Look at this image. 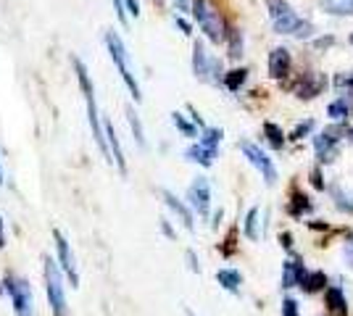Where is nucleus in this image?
Segmentation results:
<instances>
[{
    "label": "nucleus",
    "instance_id": "nucleus-47",
    "mask_svg": "<svg viewBox=\"0 0 353 316\" xmlns=\"http://www.w3.org/2000/svg\"><path fill=\"white\" fill-rule=\"evenodd\" d=\"M351 137H353V127H351Z\"/></svg>",
    "mask_w": 353,
    "mask_h": 316
},
{
    "label": "nucleus",
    "instance_id": "nucleus-36",
    "mask_svg": "<svg viewBox=\"0 0 353 316\" xmlns=\"http://www.w3.org/2000/svg\"><path fill=\"white\" fill-rule=\"evenodd\" d=\"M311 177H314V187H316V190H324V182H322V171H319V169H314V174H311Z\"/></svg>",
    "mask_w": 353,
    "mask_h": 316
},
{
    "label": "nucleus",
    "instance_id": "nucleus-44",
    "mask_svg": "<svg viewBox=\"0 0 353 316\" xmlns=\"http://www.w3.org/2000/svg\"><path fill=\"white\" fill-rule=\"evenodd\" d=\"M0 187H3V169H0Z\"/></svg>",
    "mask_w": 353,
    "mask_h": 316
},
{
    "label": "nucleus",
    "instance_id": "nucleus-9",
    "mask_svg": "<svg viewBox=\"0 0 353 316\" xmlns=\"http://www.w3.org/2000/svg\"><path fill=\"white\" fill-rule=\"evenodd\" d=\"M188 200H190V209L206 219L208 211H211V185L206 177L192 180V185L188 187Z\"/></svg>",
    "mask_w": 353,
    "mask_h": 316
},
{
    "label": "nucleus",
    "instance_id": "nucleus-7",
    "mask_svg": "<svg viewBox=\"0 0 353 316\" xmlns=\"http://www.w3.org/2000/svg\"><path fill=\"white\" fill-rule=\"evenodd\" d=\"M240 151H243V156L248 158L250 164L259 169V174L264 177L266 185H274V182H277V169H274L272 158H269L259 145H253V143H248V140H243V143H240Z\"/></svg>",
    "mask_w": 353,
    "mask_h": 316
},
{
    "label": "nucleus",
    "instance_id": "nucleus-18",
    "mask_svg": "<svg viewBox=\"0 0 353 316\" xmlns=\"http://www.w3.org/2000/svg\"><path fill=\"white\" fill-rule=\"evenodd\" d=\"M216 282H219L224 290H230V293H240V282H243V277H240V271L235 269H219L216 271Z\"/></svg>",
    "mask_w": 353,
    "mask_h": 316
},
{
    "label": "nucleus",
    "instance_id": "nucleus-33",
    "mask_svg": "<svg viewBox=\"0 0 353 316\" xmlns=\"http://www.w3.org/2000/svg\"><path fill=\"white\" fill-rule=\"evenodd\" d=\"M311 129H314V121L309 119V121H303V124H301V127H298V129H295L290 137H293V140H301V137L306 135V132H311Z\"/></svg>",
    "mask_w": 353,
    "mask_h": 316
},
{
    "label": "nucleus",
    "instance_id": "nucleus-20",
    "mask_svg": "<svg viewBox=\"0 0 353 316\" xmlns=\"http://www.w3.org/2000/svg\"><path fill=\"white\" fill-rule=\"evenodd\" d=\"M324 285H327L324 271H311V274H303V280H301V290L303 293H319Z\"/></svg>",
    "mask_w": 353,
    "mask_h": 316
},
{
    "label": "nucleus",
    "instance_id": "nucleus-6",
    "mask_svg": "<svg viewBox=\"0 0 353 316\" xmlns=\"http://www.w3.org/2000/svg\"><path fill=\"white\" fill-rule=\"evenodd\" d=\"M266 6H269V16H272V24H274L277 34H295L298 27L303 24L285 0H266Z\"/></svg>",
    "mask_w": 353,
    "mask_h": 316
},
{
    "label": "nucleus",
    "instance_id": "nucleus-22",
    "mask_svg": "<svg viewBox=\"0 0 353 316\" xmlns=\"http://www.w3.org/2000/svg\"><path fill=\"white\" fill-rule=\"evenodd\" d=\"M245 79H248V72H245V69H232V72H227V74H224V87L235 92L245 85Z\"/></svg>",
    "mask_w": 353,
    "mask_h": 316
},
{
    "label": "nucleus",
    "instance_id": "nucleus-11",
    "mask_svg": "<svg viewBox=\"0 0 353 316\" xmlns=\"http://www.w3.org/2000/svg\"><path fill=\"white\" fill-rule=\"evenodd\" d=\"M103 132H105L108 153H111V164H117L119 174H127V158H124V151H121V143H119V135H117V129H114V121L111 119L103 121Z\"/></svg>",
    "mask_w": 353,
    "mask_h": 316
},
{
    "label": "nucleus",
    "instance_id": "nucleus-42",
    "mask_svg": "<svg viewBox=\"0 0 353 316\" xmlns=\"http://www.w3.org/2000/svg\"><path fill=\"white\" fill-rule=\"evenodd\" d=\"M345 256H348V264H351V269H353V242L345 248Z\"/></svg>",
    "mask_w": 353,
    "mask_h": 316
},
{
    "label": "nucleus",
    "instance_id": "nucleus-19",
    "mask_svg": "<svg viewBox=\"0 0 353 316\" xmlns=\"http://www.w3.org/2000/svg\"><path fill=\"white\" fill-rule=\"evenodd\" d=\"M322 11L332 16H351L353 14V0H319Z\"/></svg>",
    "mask_w": 353,
    "mask_h": 316
},
{
    "label": "nucleus",
    "instance_id": "nucleus-16",
    "mask_svg": "<svg viewBox=\"0 0 353 316\" xmlns=\"http://www.w3.org/2000/svg\"><path fill=\"white\" fill-rule=\"evenodd\" d=\"M185 158H188V161H192V164L211 166V164H214V158H216V153L208 151L206 145H201V143H195V145H190V148L185 151Z\"/></svg>",
    "mask_w": 353,
    "mask_h": 316
},
{
    "label": "nucleus",
    "instance_id": "nucleus-23",
    "mask_svg": "<svg viewBox=\"0 0 353 316\" xmlns=\"http://www.w3.org/2000/svg\"><path fill=\"white\" fill-rule=\"evenodd\" d=\"M201 145H206L208 151L219 153V143H221V129H214V127H206L203 129V137L198 140Z\"/></svg>",
    "mask_w": 353,
    "mask_h": 316
},
{
    "label": "nucleus",
    "instance_id": "nucleus-4",
    "mask_svg": "<svg viewBox=\"0 0 353 316\" xmlns=\"http://www.w3.org/2000/svg\"><path fill=\"white\" fill-rule=\"evenodd\" d=\"M3 287H6V293L11 298L16 316H34V295H32V287L27 280H21L16 274H6Z\"/></svg>",
    "mask_w": 353,
    "mask_h": 316
},
{
    "label": "nucleus",
    "instance_id": "nucleus-27",
    "mask_svg": "<svg viewBox=\"0 0 353 316\" xmlns=\"http://www.w3.org/2000/svg\"><path fill=\"white\" fill-rule=\"evenodd\" d=\"M256 222H259V209H250L245 216V235L250 240H259V232H256Z\"/></svg>",
    "mask_w": 353,
    "mask_h": 316
},
{
    "label": "nucleus",
    "instance_id": "nucleus-13",
    "mask_svg": "<svg viewBox=\"0 0 353 316\" xmlns=\"http://www.w3.org/2000/svg\"><path fill=\"white\" fill-rule=\"evenodd\" d=\"M288 72H290V53L285 48H274L269 53V74L274 79H282V76H288Z\"/></svg>",
    "mask_w": 353,
    "mask_h": 316
},
{
    "label": "nucleus",
    "instance_id": "nucleus-31",
    "mask_svg": "<svg viewBox=\"0 0 353 316\" xmlns=\"http://www.w3.org/2000/svg\"><path fill=\"white\" fill-rule=\"evenodd\" d=\"M114 11H117L119 21H121V27H127L130 16H127V6H124V0H114Z\"/></svg>",
    "mask_w": 353,
    "mask_h": 316
},
{
    "label": "nucleus",
    "instance_id": "nucleus-30",
    "mask_svg": "<svg viewBox=\"0 0 353 316\" xmlns=\"http://www.w3.org/2000/svg\"><path fill=\"white\" fill-rule=\"evenodd\" d=\"M306 209H311V203L301 196V193H295V196H293V209H290V211H293V216H301Z\"/></svg>",
    "mask_w": 353,
    "mask_h": 316
},
{
    "label": "nucleus",
    "instance_id": "nucleus-17",
    "mask_svg": "<svg viewBox=\"0 0 353 316\" xmlns=\"http://www.w3.org/2000/svg\"><path fill=\"white\" fill-rule=\"evenodd\" d=\"M327 308L335 316H348V303H345V295L340 287H330L327 290Z\"/></svg>",
    "mask_w": 353,
    "mask_h": 316
},
{
    "label": "nucleus",
    "instance_id": "nucleus-43",
    "mask_svg": "<svg viewBox=\"0 0 353 316\" xmlns=\"http://www.w3.org/2000/svg\"><path fill=\"white\" fill-rule=\"evenodd\" d=\"M280 240H282V245H285V248H290V242H293V238H290V235H282Z\"/></svg>",
    "mask_w": 353,
    "mask_h": 316
},
{
    "label": "nucleus",
    "instance_id": "nucleus-1",
    "mask_svg": "<svg viewBox=\"0 0 353 316\" xmlns=\"http://www.w3.org/2000/svg\"><path fill=\"white\" fill-rule=\"evenodd\" d=\"M103 40H105V48H108V56H111L119 76H121V82L127 85V90H130V95L134 98V103H140V101H143V92H140V85H137L132 69H130V53H127V48H124V43H121L119 32L108 30L103 34Z\"/></svg>",
    "mask_w": 353,
    "mask_h": 316
},
{
    "label": "nucleus",
    "instance_id": "nucleus-45",
    "mask_svg": "<svg viewBox=\"0 0 353 316\" xmlns=\"http://www.w3.org/2000/svg\"><path fill=\"white\" fill-rule=\"evenodd\" d=\"M348 85H351V87H353V76H351V79H348Z\"/></svg>",
    "mask_w": 353,
    "mask_h": 316
},
{
    "label": "nucleus",
    "instance_id": "nucleus-32",
    "mask_svg": "<svg viewBox=\"0 0 353 316\" xmlns=\"http://www.w3.org/2000/svg\"><path fill=\"white\" fill-rule=\"evenodd\" d=\"M282 316H298V303L293 298H285L282 301Z\"/></svg>",
    "mask_w": 353,
    "mask_h": 316
},
{
    "label": "nucleus",
    "instance_id": "nucleus-12",
    "mask_svg": "<svg viewBox=\"0 0 353 316\" xmlns=\"http://www.w3.org/2000/svg\"><path fill=\"white\" fill-rule=\"evenodd\" d=\"M161 198H163V203L174 211V216H179V222L185 224V229L192 232V229H195V222H192V211L188 209V203H182V200H179L174 193H169V190H161Z\"/></svg>",
    "mask_w": 353,
    "mask_h": 316
},
{
    "label": "nucleus",
    "instance_id": "nucleus-5",
    "mask_svg": "<svg viewBox=\"0 0 353 316\" xmlns=\"http://www.w3.org/2000/svg\"><path fill=\"white\" fill-rule=\"evenodd\" d=\"M192 72L201 82H211V85H224V74H221V63L216 59H211L206 53V48L201 40H195L192 45Z\"/></svg>",
    "mask_w": 353,
    "mask_h": 316
},
{
    "label": "nucleus",
    "instance_id": "nucleus-29",
    "mask_svg": "<svg viewBox=\"0 0 353 316\" xmlns=\"http://www.w3.org/2000/svg\"><path fill=\"white\" fill-rule=\"evenodd\" d=\"M327 114L332 116V119H345V114H348V103L345 101H338V103H332L327 108Z\"/></svg>",
    "mask_w": 353,
    "mask_h": 316
},
{
    "label": "nucleus",
    "instance_id": "nucleus-3",
    "mask_svg": "<svg viewBox=\"0 0 353 316\" xmlns=\"http://www.w3.org/2000/svg\"><path fill=\"white\" fill-rule=\"evenodd\" d=\"M192 16H195V21H198V27L203 30L211 43H221L224 37H227V32H224V21H221L219 11L211 6V0H192Z\"/></svg>",
    "mask_w": 353,
    "mask_h": 316
},
{
    "label": "nucleus",
    "instance_id": "nucleus-34",
    "mask_svg": "<svg viewBox=\"0 0 353 316\" xmlns=\"http://www.w3.org/2000/svg\"><path fill=\"white\" fill-rule=\"evenodd\" d=\"M124 6H127V14L130 16H140V6H137V0H124Z\"/></svg>",
    "mask_w": 353,
    "mask_h": 316
},
{
    "label": "nucleus",
    "instance_id": "nucleus-46",
    "mask_svg": "<svg viewBox=\"0 0 353 316\" xmlns=\"http://www.w3.org/2000/svg\"><path fill=\"white\" fill-rule=\"evenodd\" d=\"M351 45H353V34H351Z\"/></svg>",
    "mask_w": 353,
    "mask_h": 316
},
{
    "label": "nucleus",
    "instance_id": "nucleus-35",
    "mask_svg": "<svg viewBox=\"0 0 353 316\" xmlns=\"http://www.w3.org/2000/svg\"><path fill=\"white\" fill-rule=\"evenodd\" d=\"M311 32H314V27H311V24H306V21H303V24L298 27V32H295V37H301V40H303V37H311Z\"/></svg>",
    "mask_w": 353,
    "mask_h": 316
},
{
    "label": "nucleus",
    "instance_id": "nucleus-40",
    "mask_svg": "<svg viewBox=\"0 0 353 316\" xmlns=\"http://www.w3.org/2000/svg\"><path fill=\"white\" fill-rule=\"evenodd\" d=\"M0 248H6V224H3V216H0Z\"/></svg>",
    "mask_w": 353,
    "mask_h": 316
},
{
    "label": "nucleus",
    "instance_id": "nucleus-15",
    "mask_svg": "<svg viewBox=\"0 0 353 316\" xmlns=\"http://www.w3.org/2000/svg\"><path fill=\"white\" fill-rule=\"evenodd\" d=\"M303 274H306V271L301 266V261H285V266H282V287L288 290V287L301 285Z\"/></svg>",
    "mask_w": 353,
    "mask_h": 316
},
{
    "label": "nucleus",
    "instance_id": "nucleus-10",
    "mask_svg": "<svg viewBox=\"0 0 353 316\" xmlns=\"http://www.w3.org/2000/svg\"><path fill=\"white\" fill-rule=\"evenodd\" d=\"M324 85H327V79H324L319 72H306V74L295 82L293 90L301 101H311V98H316V95L324 90Z\"/></svg>",
    "mask_w": 353,
    "mask_h": 316
},
{
    "label": "nucleus",
    "instance_id": "nucleus-41",
    "mask_svg": "<svg viewBox=\"0 0 353 316\" xmlns=\"http://www.w3.org/2000/svg\"><path fill=\"white\" fill-rule=\"evenodd\" d=\"M161 229L169 235V238H174V232H172V227H169V222H166V219H161Z\"/></svg>",
    "mask_w": 353,
    "mask_h": 316
},
{
    "label": "nucleus",
    "instance_id": "nucleus-25",
    "mask_svg": "<svg viewBox=\"0 0 353 316\" xmlns=\"http://www.w3.org/2000/svg\"><path fill=\"white\" fill-rule=\"evenodd\" d=\"M264 135L269 137V143H272V148H277L280 151L282 145H285V135H282V129L277 124H272V121H266L264 124Z\"/></svg>",
    "mask_w": 353,
    "mask_h": 316
},
{
    "label": "nucleus",
    "instance_id": "nucleus-8",
    "mask_svg": "<svg viewBox=\"0 0 353 316\" xmlns=\"http://www.w3.org/2000/svg\"><path fill=\"white\" fill-rule=\"evenodd\" d=\"M53 240H56V251H59V266L61 271L66 274V280L72 282V287H79V271H77V258H74V251L69 240L61 235L59 229L53 232Z\"/></svg>",
    "mask_w": 353,
    "mask_h": 316
},
{
    "label": "nucleus",
    "instance_id": "nucleus-24",
    "mask_svg": "<svg viewBox=\"0 0 353 316\" xmlns=\"http://www.w3.org/2000/svg\"><path fill=\"white\" fill-rule=\"evenodd\" d=\"M227 43H230V53H227V56L232 61H237L243 56V34L237 30H230L227 32Z\"/></svg>",
    "mask_w": 353,
    "mask_h": 316
},
{
    "label": "nucleus",
    "instance_id": "nucleus-37",
    "mask_svg": "<svg viewBox=\"0 0 353 316\" xmlns=\"http://www.w3.org/2000/svg\"><path fill=\"white\" fill-rule=\"evenodd\" d=\"M174 21H176V27L185 32V34H190V24H188V21H185L182 16H174Z\"/></svg>",
    "mask_w": 353,
    "mask_h": 316
},
{
    "label": "nucleus",
    "instance_id": "nucleus-2",
    "mask_svg": "<svg viewBox=\"0 0 353 316\" xmlns=\"http://www.w3.org/2000/svg\"><path fill=\"white\" fill-rule=\"evenodd\" d=\"M43 277H45V295H48V303H50L53 316H69V303H66V293H63V277H61L59 261L45 256Z\"/></svg>",
    "mask_w": 353,
    "mask_h": 316
},
{
    "label": "nucleus",
    "instance_id": "nucleus-28",
    "mask_svg": "<svg viewBox=\"0 0 353 316\" xmlns=\"http://www.w3.org/2000/svg\"><path fill=\"white\" fill-rule=\"evenodd\" d=\"M335 203H338L340 211H345V213H353V193L348 196V193H340V190H335Z\"/></svg>",
    "mask_w": 353,
    "mask_h": 316
},
{
    "label": "nucleus",
    "instance_id": "nucleus-39",
    "mask_svg": "<svg viewBox=\"0 0 353 316\" xmlns=\"http://www.w3.org/2000/svg\"><path fill=\"white\" fill-rule=\"evenodd\" d=\"M188 261H190L192 271H201V266H198V261H195V253H192V251H188Z\"/></svg>",
    "mask_w": 353,
    "mask_h": 316
},
{
    "label": "nucleus",
    "instance_id": "nucleus-14",
    "mask_svg": "<svg viewBox=\"0 0 353 316\" xmlns=\"http://www.w3.org/2000/svg\"><path fill=\"white\" fill-rule=\"evenodd\" d=\"M314 148H316V158L322 164H330L338 158V140H330L327 135L314 137Z\"/></svg>",
    "mask_w": 353,
    "mask_h": 316
},
{
    "label": "nucleus",
    "instance_id": "nucleus-21",
    "mask_svg": "<svg viewBox=\"0 0 353 316\" xmlns=\"http://www.w3.org/2000/svg\"><path fill=\"white\" fill-rule=\"evenodd\" d=\"M127 121H130V129H132L134 135V143L140 145V148H145V129H143V124H140V116L134 114V108H127Z\"/></svg>",
    "mask_w": 353,
    "mask_h": 316
},
{
    "label": "nucleus",
    "instance_id": "nucleus-38",
    "mask_svg": "<svg viewBox=\"0 0 353 316\" xmlns=\"http://www.w3.org/2000/svg\"><path fill=\"white\" fill-rule=\"evenodd\" d=\"M174 8H176V11H190L192 3H190V0H174Z\"/></svg>",
    "mask_w": 353,
    "mask_h": 316
},
{
    "label": "nucleus",
    "instance_id": "nucleus-26",
    "mask_svg": "<svg viewBox=\"0 0 353 316\" xmlns=\"http://www.w3.org/2000/svg\"><path fill=\"white\" fill-rule=\"evenodd\" d=\"M172 121H174V127H176V129H179V132H182L185 137H195V135H198L195 124H190V121L185 119V116H182L179 111H174V114H172Z\"/></svg>",
    "mask_w": 353,
    "mask_h": 316
}]
</instances>
